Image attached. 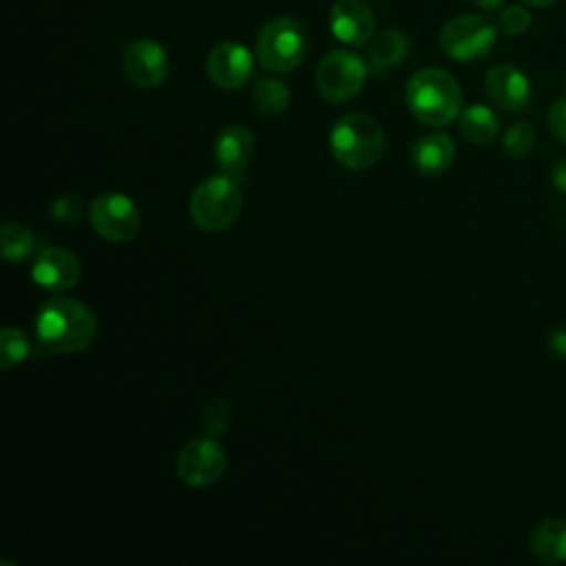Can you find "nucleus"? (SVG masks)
I'll list each match as a JSON object with an SVG mask.
<instances>
[{
	"label": "nucleus",
	"mask_w": 566,
	"mask_h": 566,
	"mask_svg": "<svg viewBox=\"0 0 566 566\" xmlns=\"http://www.w3.org/2000/svg\"><path fill=\"white\" fill-rule=\"evenodd\" d=\"M228 420H230V409L223 400L208 402V407L203 411V427H206L208 436H212V438L219 436L226 429Z\"/></svg>",
	"instance_id": "obj_26"
},
{
	"label": "nucleus",
	"mask_w": 566,
	"mask_h": 566,
	"mask_svg": "<svg viewBox=\"0 0 566 566\" xmlns=\"http://www.w3.org/2000/svg\"><path fill=\"white\" fill-rule=\"evenodd\" d=\"M254 153V137L243 126H228L219 133L212 146V157L217 164V170L221 175L232 177L234 181H243L250 159Z\"/></svg>",
	"instance_id": "obj_15"
},
{
	"label": "nucleus",
	"mask_w": 566,
	"mask_h": 566,
	"mask_svg": "<svg viewBox=\"0 0 566 566\" xmlns=\"http://www.w3.org/2000/svg\"><path fill=\"white\" fill-rule=\"evenodd\" d=\"M175 469L184 484L195 489L210 486L226 471V453L212 438L190 440L181 447Z\"/></svg>",
	"instance_id": "obj_9"
},
{
	"label": "nucleus",
	"mask_w": 566,
	"mask_h": 566,
	"mask_svg": "<svg viewBox=\"0 0 566 566\" xmlns=\"http://www.w3.org/2000/svg\"><path fill=\"white\" fill-rule=\"evenodd\" d=\"M460 133L471 144H489L500 133V117L484 104H471L460 113Z\"/></svg>",
	"instance_id": "obj_19"
},
{
	"label": "nucleus",
	"mask_w": 566,
	"mask_h": 566,
	"mask_svg": "<svg viewBox=\"0 0 566 566\" xmlns=\"http://www.w3.org/2000/svg\"><path fill=\"white\" fill-rule=\"evenodd\" d=\"M484 91L495 106H500L509 113L524 111L533 97L531 82H528L526 73L509 62L495 64L486 71Z\"/></svg>",
	"instance_id": "obj_12"
},
{
	"label": "nucleus",
	"mask_w": 566,
	"mask_h": 566,
	"mask_svg": "<svg viewBox=\"0 0 566 566\" xmlns=\"http://www.w3.org/2000/svg\"><path fill=\"white\" fill-rule=\"evenodd\" d=\"M31 352V343L27 334L18 327H2L0 329V367L4 371L20 365Z\"/></svg>",
	"instance_id": "obj_22"
},
{
	"label": "nucleus",
	"mask_w": 566,
	"mask_h": 566,
	"mask_svg": "<svg viewBox=\"0 0 566 566\" xmlns=\"http://www.w3.org/2000/svg\"><path fill=\"white\" fill-rule=\"evenodd\" d=\"M548 347L555 356L566 358V329H553L548 334Z\"/></svg>",
	"instance_id": "obj_28"
},
{
	"label": "nucleus",
	"mask_w": 566,
	"mask_h": 566,
	"mask_svg": "<svg viewBox=\"0 0 566 566\" xmlns=\"http://www.w3.org/2000/svg\"><path fill=\"white\" fill-rule=\"evenodd\" d=\"M409 53V40L398 29H382L374 33L367 46V66L369 73L382 75L389 69H396L402 64V60Z\"/></svg>",
	"instance_id": "obj_17"
},
{
	"label": "nucleus",
	"mask_w": 566,
	"mask_h": 566,
	"mask_svg": "<svg viewBox=\"0 0 566 566\" xmlns=\"http://www.w3.org/2000/svg\"><path fill=\"white\" fill-rule=\"evenodd\" d=\"M531 551L535 557L548 564L566 562V520L548 517L539 522L531 533Z\"/></svg>",
	"instance_id": "obj_18"
},
{
	"label": "nucleus",
	"mask_w": 566,
	"mask_h": 566,
	"mask_svg": "<svg viewBox=\"0 0 566 566\" xmlns=\"http://www.w3.org/2000/svg\"><path fill=\"white\" fill-rule=\"evenodd\" d=\"M122 66L126 77L142 88H155L168 77V53L166 49L148 38H139L126 44L122 53Z\"/></svg>",
	"instance_id": "obj_11"
},
{
	"label": "nucleus",
	"mask_w": 566,
	"mask_h": 566,
	"mask_svg": "<svg viewBox=\"0 0 566 566\" xmlns=\"http://www.w3.org/2000/svg\"><path fill=\"white\" fill-rule=\"evenodd\" d=\"M307 51V38L303 27L290 18L279 15L268 20L256 35V60L272 73L294 71Z\"/></svg>",
	"instance_id": "obj_5"
},
{
	"label": "nucleus",
	"mask_w": 566,
	"mask_h": 566,
	"mask_svg": "<svg viewBox=\"0 0 566 566\" xmlns=\"http://www.w3.org/2000/svg\"><path fill=\"white\" fill-rule=\"evenodd\" d=\"M254 71V57L241 42H219L206 57V75L221 91H239Z\"/></svg>",
	"instance_id": "obj_10"
},
{
	"label": "nucleus",
	"mask_w": 566,
	"mask_h": 566,
	"mask_svg": "<svg viewBox=\"0 0 566 566\" xmlns=\"http://www.w3.org/2000/svg\"><path fill=\"white\" fill-rule=\"evenodd\" d=\"M367 73V60L354 51L334 49L325 53L316 66V88L327 102H349L360 93Z\"/></svg>",
	"instance_id": "obj_7"
},
{
	"label": "nucleus",
	"mask_w": 566,
	"mask_h": 566,
	"mask_svg": "<svg viewBox=\"0 0 566 566\" xmlns=\"http://www.w3.org/2000/svg\"><path fill=\"white\" fill-rule=\"evenodd\" d=\"M533 18L528 13V9L520 7V4H513V7H506L500 18H497V27L502 33L506 35H522L528 31Z\"/></svg>",
	"instance_id": "obj_25"
},
{
	"label": "nucleus",
	"mask_w": 566,
	"mask_h": 566,
	"mask_svg": "<svg viewBox=\"0 0 566 566\" xmlns=\"http://www.w3.org/2000/svg\"><path fill=\"white\" fill-rule=\"evenodd\" d=\"M329 150L336 161L352 170L371 168L385 150L382 128L371 115L349 113L332 126Z\"/></svg>",
	"instance_id": "obj_3"
},
{
	"label": "nucleus",
	"mask_w": 566,
	"mask_h": 566,
	"mask_svg": "<svg viewBox=\"0 0 566 566\" xmlns=\"http://www.w3.org/2000/svg\"><path fill=\"white\" fill-rule=\"evenodd\" d=\"M480 9H486V11H493V9H500L506 0H473Z\"/></svg>",
	"instance_id": "obj_30"
},
{
	"label": "nucleus",
	"mask_w": 566,
	"mask_h": 566,
	"mask_svg": "<svg viewBox=\"0 0 566 566\" xmlns=\"http://www.w3.org/2000/svg\"><path fill=\"white\" fill-rule=\"evenodd\" d=\"M80 261L66 248H44L31 268V279L46 292L62 294L80 279Z\"/></svg>",
	"instance_id": "obj_14"
},
{
	"label": "nucleus",
	"mask_w": 566,
	"mask_h": 566,
	"mask_svg": "<svg viewBox=\"0 0 566 566\" xmlns=\"http://www.w3.org/2000/svg\"><path fill=\"white\" fill-rule=\"evenodd\" d=\"M522 2L528 7H535V9H544V7H551L555 0H522Z\"/></svg>",
	"instance_id": "obj_31"
},
{
	"label": "nucleus",
	"mask_w": 566,
	"mask_h": 566,
	"mask_svg": "<svg viewBox=\"0 0 566 566\" xmlns=\"http://www.w3.org/2000/svg\"><path fill=\"white\" fill-rule=\"evenodd\" d=\"M495 40V24L478 13L455 15L440 31V49L455 62H475L486 57Z\"/></svg>",
	"instance_id": "obj_6"
},
{
	"label": "nucleus",
	"mask_w": 566,
	"mask_h": 566,
	"mask_svg": "<svg viewBox=\"0 0 566 566\" xmlns=\"http://www.w3.org/2000/svg\"><path fill=\"white\" fill-rule=\"evenodd\" d=\"M190 219L203 232H221L234 223L241 210L239 181L228 175L206 177L190 195Z\"/></svg>",
	"instance_id": "obj_4"
},
{
	"label": "nucleus",
	"mask_w": 566,
	"mask_h": 566,
	"mask_svg": "<svg viewBox=\"0 0 566 566\" xmlns=\"http://www.w3.org/2000/svg\"><path fill=\"white\" fill-rule=\"evenodd\" d=\"M548 128H551L553 137H557L562 144H566V97L551 104Z\"/></svg>",
	"instance_id": "obj_27"
},
{
	"label": "nucleus",
	"mask_w": 566,
	"mask_h": 566,
	"mask_svg": "<svg viewBox=\"0 0 566 566\" xmlns=\"http://www.w3.org/2000/svg\"><path fill=\"white\" fill-rule=\"evenodd\" d=\"M35 248L33 232L18 221H7L0 230V250L7 261H22L27 259Z\"/></svg>",
	"instance_id": "obj_21"
},
{
	"label": "nucleus",
	"mask_w": 566,
	"mask_h": 566,
	"mask_svg": "<svg viewBox=\"0 0 566 566\" xmlns=\"http://www.w3.org/2000/svg\"><path fill=\"white\" fill-rule=\"evenodd\" d=\"M252 99L259 113L276 117L283 115L292 102L290 86L276 77H259L252 86Z\"/></svg>",
	"instance_id": "obj_20"
},
{
	"label": "nucleus",
	"mask_w": 566,
	"mask_h": 566,
	"mask_svg": "<svg viewBox=\"0 0 566 566\" xmlns=\"http://www.w3.org/2000/svg\"><path fill=\"white\" fill-rule=\"evenodd\" d=\"M455 157V144L447 133H429L413 142L411 161L413 168L422 175L444 172Z\"/></svg>",
	"instance_id": "obj_16"
},
{
	"label": "nucleus",
	"mask_w": 566,
	"mask_h": 566,
	"mask_svg": "<svg viewBox=\"0 0 566 566\" xmlns=\"http://www.w3.org/2000/svg\"><path fill=\"white\" fill-rule=\"evenodd\" d=\"M95 334V312L77 298L53 296L38 310V343L53 354H77L93 343Z\"/></svg>",
	"instance_id": "obj_1"
},
{
	"label": "nucleus",
	"mask_w": 566,
	"mask_h": 566,
	"mask_svg": "<svg viewBox=\"0 0 566 566\" xmlns=\"http://www.w3.org/2000/svg\"><path fill=\"white\" fill-rule=\"evenodd\" d=\"M88 221L97 237L111 243H126L137 237L142 228V212L128 195L111 190L91 201Z\"/></svg>",
	"instance_id": "obj_8"
},
{
	"label": "nucleus",
	"mask_w": 566,
	"mask_h": 566,
	"mask_svg": "<svg viewBox=\"0 0 566 566\" xmlns=\"http://www.w3.org/2000/svg\"><path fill=\"white\" fill-rule=\"evenodd\" d=\"M551 184H553L557 190L566 192V157L553 164V168H551Z\"/></svg>",
	"instance_id": "obj_29"
},
{
	"label": "nucleus",
	"mask_w": 566,
	"mask_h": 566,
	"mask_svg": "<svg viewBox=\"0 0 566 566\" xmlns=\"http://www.w3.org/2000/svg\"><path fill=\"white\" fill-rule=\"evenodd\" d=\"M329 31L343 44L363 46L376 33V15L363 0H336L329 9Z\"/></svg>",
	"instance_id": "obj_13"
},
{
	"label": "nucleus",
	"mask_w": 566,
	"mask_h": 566,
	"mask_svg": "<svg viewBox=\"0 0 566 566\" xmlns=\"http://www.w3.org/2000/svg\"><path fill=\"white\" fill-rule=\"evenodd\" d=\"M84 212V199L73 192V195H62L57 199H53V203L49 206V217L57 223H75Z\"/></svg>",
	"instance_id": "obj_24"
},
{
	"label": "nucleus",
	"mask_w": 566,
	"mask_h": 566,
	"mask_svg": "<svg viewBox=\"0 0 566 566\" xmlns=\"http://www.w3.org/2000/svg\"><path fill=\"white\" fill-rule=\"evenodd\" d=\"M405 102L418 122L427 126H447L462 113V88L449 71L427 66L409 77Z\"/></svg>",
	"instance_id": "obj_2"
},
{
	"label": "nucleus",
	"mask_w": 566,
	"mask_h": 566,
	"mask_svg": "<svg viewBox=\"0 0 566 566\" xmlns=\"http://www.w3.org/2000/svg\"><path fill=\"white\" fill-rule=\"evenodd\" d=\"M533 144H535V130L528 122H515L513 126H509L502 139L504 153L513 159L526 157L533 150Z\"/></svg>",
	"instance_id": "obj_23"
}]
</instances>
